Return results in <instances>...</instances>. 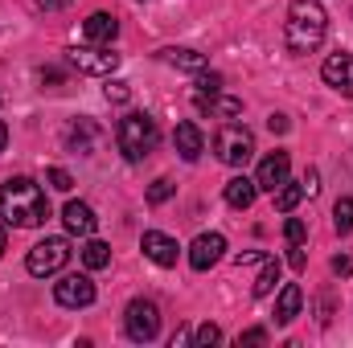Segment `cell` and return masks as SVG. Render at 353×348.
<instances>
[{
  "label": "cell",
  "mask_w": 353,
  "mask_h": 348,
  "mask_svg": "<svg viewBox=\"0 0 353 348\" xmlns=\"http://www.w3.org/2000/svg\"><path fill=\"white\" fill-rule=\"evenodd\" d=\"M50 217V205H46V193L37 180L29 176H8L0 184V221L4 226H17V230H33Z\"/></svg>",
  "instance_id": "1"
},
{
  "label": "cell",
  "mask_w": 353,
  "mask_h": 348,
  "mask_svg": "<svg viewBox=\"0 0 353 348\" xmlns=\"http://www.w3.org/2000/svg\"><path fill=\"white\" fill-rule=\"evenodd\" d=\"M325 33H329V17H325L321 0H292V4H288L283 41H288V50H292L296 58H304V54L321 50Z\"/></svg>",
  "instance_id": "2"
},
{
  "label": "cell",
  "mask_w": 353,
  "mask_h": 348,
  "mask_svg": "<svg viewBox=\"0 0 353 348\" xmlns=\"http://www.w3.org/2000/svg\"><path fill=\"white\" fill-rule=\"evenodd\" d=\"M157 140H161L157 119H152V115H144V111L123 115V119H119V127H115V144H119L123 160H132V164H140V160L157 148Z\"/></svg>",
  "instance_id": "3"
},
{
  "label": "cell",
  "mask_w": 353,
  "mask_h": 348,
  "mask_svg": "<svg viewBox=\"0 0 353 348\" xmlns=\"http://www.w3.org/2000/svg\"><path fill=\"white\" fill-rule=\"evenodd\" d=\"M214 156L230 168H243L251 156H255V135L243 127V123H222L214 131Z\"/></svg>",
  "instance_id": "4"
},
{
  "label": "cell",
  "mask_w": 353,
  "mask_h": 348,
  "mask_svg": "<svg viewBox=\"0 0 353 348\" xmlns=\"http://www.w3.org/2000/svg\"><path fill=\"white\" fill-rule=\"evenodd\" d=\"M66 62L79 74H94V78H107L119 70V54L111 45H74V50H66Z\"/></svg>",
  "instance_id": "5"
},
{
  "label": "cell",
  "mask_w": 353,
  "mask_h": 348,
  "mask_svg": "<svg viewBox=\"0 0 353 348\" xmlns=\"http://www.w3.org/2000/svg\"><path fill=\"white\" fill-rule=\"evenodd\" d=\"M123 328H128V336L136 345L157 340V332H161V307L152 299H132L128 312H123Z\"/></svg>",
  "instance_id": "6"
},
{
  "label": "cell",
  "mask_w": 353,
  "mask_h": 348,
  "mask_svg": "<svg viewBox=\"0 0 353 348\" xmlns=\"http://www.w3.org/2000/svg\"><path fill=\"white\" fill-rule=\"evenodd\" d=\"M66 262H70V242H66V238H41V242L29 250L25 266H29V274L46 279V274H58Z\"/></svg>",
  "instance_id": "7"
},
{
  "label": "cell",
  "mask_w": 353,
  "mask_h": 348,
  "mask_svg": "<svg viewBox=\"0 0 353 348\" xmlns=\"http://www.w3.org/2000/svg\"><path fill=\"white\" fill-rule=\"evenodd\" d=\"M54 299L62 307H90L94 303V283L90 274H62V283H54Z\"/></svg>",
  "instance_id": "8"
},
{
  "label": "cell",
  "mask_w": 353,
  "mask_h": 348,
  "mask_svg": "<svg viewBox=\"0 0 353 348\" xmlns=\"http://www.w3.org/2000/svg\"><path fill=\"white\" fill-rule=\"evenodd\" d=\"M321 78L337 90V94L353 98V54H333V58H325Z\"/></svg>",
  "instance_id": "9"
},
{
  "label": "cell",
  "mask_w": 353,
  "mask_h": 348,
  "mask_svg": "<svg viewBox=\"0 0 353 348\" xmlns=\"http://www.w3.org/2000/svg\"><path fill=\"white\" fill-rule=\"evenodd\" d=\"M288 176H292V156L288 152H271V156H263V164L255 173V184L267 188V193H275V188L288 184Z\"/></svg>",
  "instance_id": "10"
},
{
  "label": "cell",
  "mask_w": 353,
  "mask_h": 348,
  "mask_svg": "<svg viewBox=\"0 0 353 348\" xmlns=\"http://www.w3.org/2000/svg\"><path fill=\"white\" fill-rule=\"evenodd\" d=\"M222 254H226V238L222 234H197L193 246H189V266L193 270H210Z\"/></svg>",
  "instance_id": "11"
},
{
  "label": "cell",
  "mask_w": 353,
  "mask_h": 348,
  "mask_svg": "<svg viewBox=\"0 0 353 348\" xmlns=\"http://www.w3.org/2000/svg\"><path fill=\"white\" fill-rule=\"evenodd\" d=\"M173 148H176V156L185 160V164H197L201 160V152H205V135L197 131V123H176V131H173Z\"/></svg>",
  "instance_id": "12"
},
{
  "label": "cell",
  "mask_w": 353,
  "mask_h": 348,
  "mask_svg": "<svg viewBox=\"0 0 353 348\" xmlns=\"http://www.w3.org/2000/svg\"><path fill=\"white\" fill-rule=\"evenodd\" d=\"M140 250L157 262V266H176V254H181V250H176V242L169 238V234H161V230H144Z\"/></svg>",
  "instance_id": "13"
},
{
  "label": "cell",
  "mask_w": 353,
  "mask_h": 348,
  "mask_svg": "<svg viewBox=\"0 0 353 348\" xmlns=\"http://www.w3.org/2000/svg\"><path fill=\"white\" fill-rule=\"evenodd\" d=\"M62 221H66V230H70V234H79V238H90V234H94V226H99V217H94V209H90L87 201H66Z\"/></svg>",
  "instance_id": "14"
},
{
  "label": "cell",
  "mask_w": 353,
  "mask_h": 348,
  "mask_svg": "<svg viewBox=\"0 0 353 348\" xmlns=\"http://www.w3.org/2000/svg\"><path fill=\"white\" fill-rule=\"evenodd\" d=\"M115 33H119V21L111 12H90L87 21H83V37H87L90 45H111Z\"/></svg>",
  "instance_id": "15"
},
{
  "label": "cell",
  "mask_w": 353,
  "mask_h": 348,
  "mask_svg": "<svg viewBox=\"0 0 353 348\" xmlns=\"http://www.w3.org/2000/svg\"><path fill=\"white\" fill-rule=\"evenodd\" d=\"M255 193H259V184H255L251 176L226 180V205H230V209H251V205H255Z\"/></svg>",
  "instance_id": "16"
},
{
  "label": "cell",
  "mask_w": 353,
  "mask_h": 348,
  "mask_svg": "<svg viewBox=\"0 0 353 348\" xmlns=\"http://www.w3.org/2000/svg\"><path fill=\"white\" fill-rule=\"evenodd\" d=\"M300 307H304V291H300L296 283H288V287L279 291V299H275V324H292V320L300 316Z\"/></svg>",
  "instance_id": "17"
},
{
  "label": "cell",
  "mask_w": 353,
  "mask_h": 348,
  "mask_svg": "<svg viewBox=\"0 0 353 348\" xmlns=\"http://www.w3.org/2000/svg\"><path fill=\"white\" fill-rule=\"evenodd\" d=\"M161 58L176 66V70H189V74H201L205 70V54H197V50H185V45H169V50H161Z\"/></svg>",
  "instance_id": "18"
},
{
  "label": "cell",
  "mask_w": 353,
  "mask_h": 348,
  "mask_svg": "<svg viewBox=\"0 0 353 348\" xmlns=\"http://www.w3.org/2000/svg\"><path fill=\"white\" fill-rule=\"evenodd\" d=\"M94 135H99V131H94V123H90V119H79V123L66 131V144H70V148H79L83 156H90V148H94Z\"/></svg>",
  "instance_id": "19"
},
{
  "label": "cell",
  "mask_w": 353,
  "mask_h": 348,
  "mask_svg": "<svg viewBox=\"0 0 353 348\" xmlns=\"http://www.w3.org/2000/svg\"><path fill=\"white\" fill-rule=\"evenodd\" d=\"M83 262H87V270H103V266H111V246L99 242V238H90L87 246H83Z\"/></svg>",
  "instance_id": "20"
},
{
  "label": "cell",
  "mask_w": 353,
  "mask_h": 348,
  "mask_svg": "<svg viewBox=\"0 0 353 348\" xmlns=\"http://www.w3.org/2000/svg\"><path fill=\"white\" fill-rule=\"evenodd\" d=\"M271 197H275V209H279V213H292V209L304 201V184H292V180H288V184H283V188H275Z\"/></svg>",
  "instance_id": "21"
},
{
  "label": "cell",
  "mask_w": 353,
  "mask_h": 348,
  "mask_svg": "<svg viewBox=\"0 0 353 348\" xmlns=\"http://www.w3.org/2000/svg\"><path fill=\"white\" fill-rule=\"evenodd\" d=\"M279 270H283V266H279V259H267V262H263V274L255 279V295H259V299L275 291V283H279Z\"/></svg>",
  "instance_id": "22"
},
{
  "label": "cell",
  "mask_w": 353,
  "mask_h": 348,
  "mask_svg": "<svg viewBox=\"0 0 353 348\" xmlns=\"http://www.w3.org/2000/svg\"><path fill=\"white\" fill-rule=\"evenodd\" d=\"M333 230H337L341 238L353 230V197H341V201L333 205Z\"/></svg>",
  "instance_id": "23"
},
{
  "label": "cell",
  "mask_w": 353,
  "mask_h": 348,
  "mask_svg": "<svg viewBox=\"0 0 353 348\" xmlns=\"http://www.w3.org/2000/svg\"><path fill=\"white\" fill-rule=\"evenodd\" d=\"M218 90H222V74H214V70L205 74V70H201L197 83H193V98H214Z\"/></svg>",
  "instance_id": "24"
},
{
  "label": "cell",
  "mask_w": 353,
  "mask_h": 348,
  "mask_svg": "<svg viewBox=\"0 0 353 348\" xmlns=\"http://www.w3.org/2000/svg\"><path fill=\"white\" fill-rule=\"evenodd\" d=\"M169 197H173V180H169V176H157V180L148 184V201H152V205H165Z\"/></svg>",
  "instance_id": "25"
},
{
  "label": "cell",
  "mask_w": 353,
  "mask_h": 348,
  "mask_svg": "<svg viewBox=\"0 0 353 348\" xmlns=\"http://www.w3.org/2000/svg\"><path fill=\"white\" fill-rule=\"evenodd\" d=\"M218 340H222V328H218V324H201V328L193 332V345H197V348L218 345Z\"/></svg>",
  "instance_id": "26"
},
{
  "label": "cell",
  "mask_w": 353,
  "mask_h": 348,
  "mask_svg": "<svg viewBox=\"0 0 353 348\" xmlns=\"http://www.w3.org/2000/svg\"><path fill=\"white\" fill-rule=\"evenodd\" d=\"M283 238H288L292 246H304V238H308L304 221H300V217H288V226H283Z\"/></svg>",
  "instance_id": "27"
},
{
  "label": "cell",
  "mask_w": 353,
  "mask_h": 348,
  "mask_svg": "<svg viewBox=\"0 0 353 348\" xmlns=\"http://www.w3.org/2000/svg\"><path fill=\"white\" fill-rule=\"evenodd\" d=\"M46 180H50L58 193H70V188H74V176L66 173V168H50V173H46Z\"/></svg>",
  "instance_id": "28"
},
{
  "label": "cell",
  "mask_w": 353,
  "mask_h": 348,
  "mask_svg": "<svg viewBox=\"0 0 353 348\" xmlns=\"http://www.w3.org/2000/svg\"><path fill=\"white\" fill-rule=\"evenodd\" d=\"M300 184H304V197H316V193H321V176H316V168H308Z\"/></svg>",
  "instance_id": "29"
},
{
  "label": "cell",
  "mask_w": 353,
  "mask_h": 348,
  "mask_svg": "<svg viewBox=\"0 0 353 348\" xmlns=\"http://www.w3.org/2000/svg\"><path fill=\"white\" fill-rule=\"evenodd\" d=\"M107 98L111 102H128V83H107Z\"/></svg>",
  "instance_id": "30"
},
{
  "label": "cell",
  "mask_w": 353,
  "mask_h": 348,
  "mask_svg": "<svg viewBox=\"0 0 353 348\" xmlns=\"http://www.w3.org/2000/svg\"><path fill=\"white\" fill-rule=\"evenodd\" d=\"M239 345H267V332H263V328H251V332H243V336H239Z\"/></svg>",
  "instance_id": "31"
},
{
  "label": "cell",
  "mask_w": 353,
  "mask_h": 348,
  "mask_svg": "<svg viewBox=\"0 0 353 348\" xmlns=\"http://www.w3.org/2000/svg\"><path fill=\"white\" fill-rule=\"evenodd\" d=\"M333 274H353V259H333Z\"/></svg>",
  "instance_id": "32"
},
{
  "label": "cell",
  "mask_w": 353,
  "mask_h": 348,
  "mask_svg": "<svg viewBox=\"0 0 353 348\" xmlns=\"http://www.w3.org/2000/svg\"><path fill=\"white\" fill-rule=\"evenodd\" d=\"M267 123H271V131H288V115H271Z\"/></svg>",
  "instance_id": "33"
},
{
  "label": "cell",
  "mask_w": 353,
  "mask_h": 348,
  "mask_svg": "<svg viewBox=\"0 0 353 348\" xmlns=\"http://www.w3.org/2000/svg\"><path fill=\"white\" fill-rule=\"evenodd\" d=\"M292 266H296V270H304V250H300V246H292Z\"/></svg>",
  "instance_id": "34"
},
{
  "label": "cell",
  "mask_w": 353,
  "mask_h": 348,
  "mask_svg": "<svg viewBox=\"0 0 353 348\" xmlns=\"http://www.w3.org/2000/svg\"><path fill=\"white\" fill-rule=\"evenodd\" d=\"M8 250V230H4V221H0V254Z\"/></svg>",
  "instance_id": "35"
},
{
  "label": "cell",
  "mask_w": 353,
  "mask_h": 348,
  "mask_svg": "<svg viewBox=\"0 0 353 348\" xmlns=\"http://www.w3.org/2000/svg\"><path fill=\"white\" fill-rule=\"evenodd\" d=\"M4 144H8V127L0 123V152H4Z\"/></svg>",
  "instance_id": "36"
},
{
  "label": "cell",
  "mask_w": 353,
  "mask_h": 348,
  "mask_svg": "<svg viewBox=\"0 0 353 348\" xmlns=\"http://www.w3.org/2000/svg\"><path fill=\"white\" fill-rule=\"evenodd\" d=\"M46 8H62V4H70V0H41Z\"/></svg>",
  "instance_id": "37"
}]
</instances>
